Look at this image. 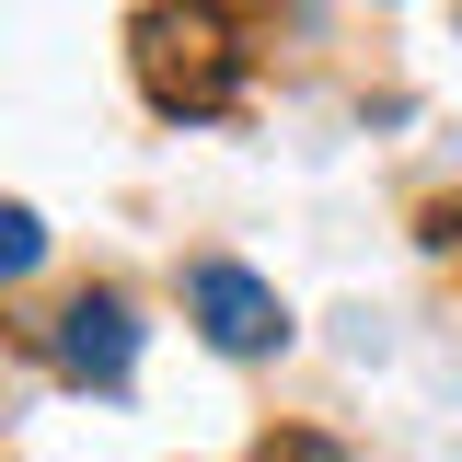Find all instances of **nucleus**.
Masks as SVG:
<instances>
[{
    "label": "nucleus",
    "instance_id": "nucleus-1",
    "mask_svg": "<svg viewBox=\"0 0 462 462\" xmlns=\"http://www.w3.org/2000/svg\"><path fill=\"white\" fill-rule=\"evenodd\" d=\"M185 312H197V336L220 346V358H266V346H289V300L254 266H197L185 278Z\"/></svg>",
    "mask_w": 462,
    "mask_h": 462
},
{
    "label": "nucleus",
    "instance_id": "nucleus-5",
    "mask_svg": "<svg viewBox=\"0 0 462 462\" xmlns=\"http://www.w3.org/2000/svg\"><path fill=\"white\" fill-rule=\"evenodd\" d=\"M266 462H336L324 439H266Z\"/></svg>",
    "mask_w": 462,
    "mask_h": 462
},
{
    "label": "nucleus",
    "instance_id": "nucleus-3",
    "mask_svg": "<svg viewBox=\"0 0 462 462\" xmlns=\"http://www.w3.org/2000/svg\"><path fill=\"white\" fill-rule=\"evenodd\" d=\"M58 370H69V382H127V370H139V312H127V300H116V289H81V300H69V312H58Z\"/></svg>",
    "mask_w": 462,
    "mask_h": 462
},
{
    "label": "nucleus",
    "instance_id": "nucleus-2",
    "mask_svg": "<svg viewBox=\"0 0 462 462\" xmlns=\"http://www.w3.org/2000/svg\"><path fill=\"white\" fill-rule=\"evenodd\" d=\"M139 35H151V47H139V69H151V93H162L173 116H220V105H231L243 58H231L208 23H162V12H151Z\"/></svg>",
    "mask_w": 462,
    "mask_h": 462
},
{
    "label": "nucleus",
    "instance_id": "nucleus-4",
    "mask_svg": "<svg viewBox=\"0 0 462 462\" xmlns=\"http://www.w3.org/2000/svg\"><path fill=\"white\" fill-rule=\"evenodd\" d=\"M35 254H47V220H35V208H12V197H0V278H23V266H35Z\"/></svg>",
    "mask_w": 462,
    "mask_h": 462
}]
</instances>
